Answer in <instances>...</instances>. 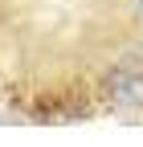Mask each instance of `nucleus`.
<instances>
[{
	"label": "nucleus",
	"mask_w": 143,
	"mask_h": 147,
	"mask_svg": "<svg viewBox=\"0 0 143 147\" xmlns=\"http://www.w3.org/2000/svg\"><path fill=\"white\" fill-rule=\"evenodd\" d=\"M135 4H139V12H143V0H135Z\"/></svg>",
	"instance_id": "f257e3e1"
}]
</instances>
